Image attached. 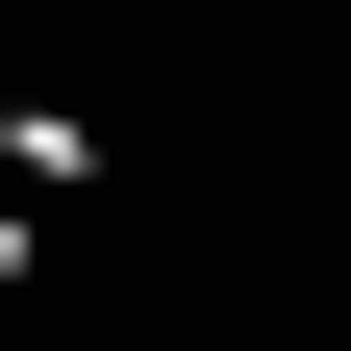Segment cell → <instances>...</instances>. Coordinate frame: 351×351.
I'll use <instances>...</instances> for the list:
<instances>
[{
  "label": "cell",
  "mask_w": 351,
  "mask_h": 351,
  "mask_svg": "<svg viewBox=\"0 0 351 351\" xmlns=\"http://www.w3.org/2000/svg\"><path fill=\"white\" fill-rule=\"evenodd\" d=\"M25 276H51V226H25V201H0V301H25Z\"/></svg>",
  "instance_id": "obj_1"
}]
</instances>
